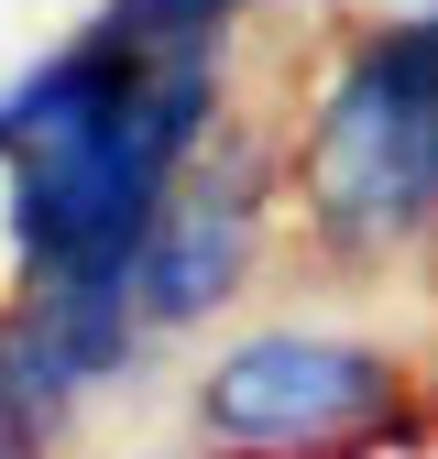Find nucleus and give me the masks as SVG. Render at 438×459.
<instances>
[{
    "label": "nucleus",
    "instance_id": "f257e3e1",
    "mask_svg": "<svg viewBox=\"0 0 438 459\" xmlns=\"http://www.w3.org/2000/svg\"><path fill=\"white\" fill-rule=\"evenodd\" d=\"M241 109V44L132 55L110 22L33 44L0 77V284L121 273Z\"/></svg>",
    "mask_w": 438,
    "mask_h": 459
},
{
    "label": "nucleus",
    "instance_id": "423d86ee",
    "mask_svg": "<svg viewBox=\"0 0 438 459\" xmlns=\"http://www.w3.org/2000/svg\"><path fill=\"white\" fill-rule=\"evenodd\" d=\"M0 459H77V448H66V427L44 416V394L22 383V361H12V328H0Z\"/></svg>",
    "mask_w": 438,
    "mask_h": 459
},
{
    "label": "nucleus",
    "instance_id": "f03ea898",
    "mask_svg": "<svg viewBox=\"0 0 438 459\" xmlns=\"http://www.w3.org/2000/svg\"><path fill=\"white\" fill-rule=\"evenodd\" d=\"M285 186L318 284L438 273V0L372 12L318 55L285 121Z\"/></svg>",
    "mask_w": 438,
    "mask_h": 459
},
{
    "label": "nucleus",
    "instance_id": "0eeeda50",
    "mask_svg": "<svg viewBox=\"0 0 438 459\" xmlns=\"http://www.w3.org/2000/svg\"><path fill=\"white\" fill-rule=\"evenodd\" d=\"M252 12H285V0H252Z\"/></svg>",
    "mask_w": 438,
    "mask_h": 459
},
{
    "label": "nucleus",
    "instance_id": "39448f33",
    "mask_svg": "<svg viewBox=\"0 0 438 459\" xmlns=\"http://www.w3.org/2000/svg\"><path fill=\"white\" fill-rule=\"evenodd\" d=\"M88 22H110L132 55H197V44H241L252 0H99Z\"/></svg>",
    "mask_w": 438,
    "mask_h": 459
},
{
    "label": "nucleus",
    "instance_id": "7ed1b4c3",
    "mask_svg": "<svg viewBox=\"0 0 438 459\" xmlns=\"http://www.w3.org/2000/svg\"><path fill=\"white\" fill-rule=\"evenodd\" d=\"M164 416L176 459H395L438 427V383L383 328L274 307L197 339Z\"/></svg>",
    "mask_w": 438,
    "mask_h": 459
},
{
    "label": "nucleus",
    "instance_id": "20e7f679",
    "mask_svg": "<svg viewBox=\"0 0 438 459\" xmlns=\"http://www.w3.org/2000/svg\"><path fill=\"white\" fill-rule=\"evenodd\" d=\"M274 263H296V186H285V121L274 109H231L219 143L197 153V176L176 186L164 230L132 263V307L164 351L219 339V317H252Z\"/></svg>",
    "mask_w": 438,
    "mask_h": 459
}]
</instances>
